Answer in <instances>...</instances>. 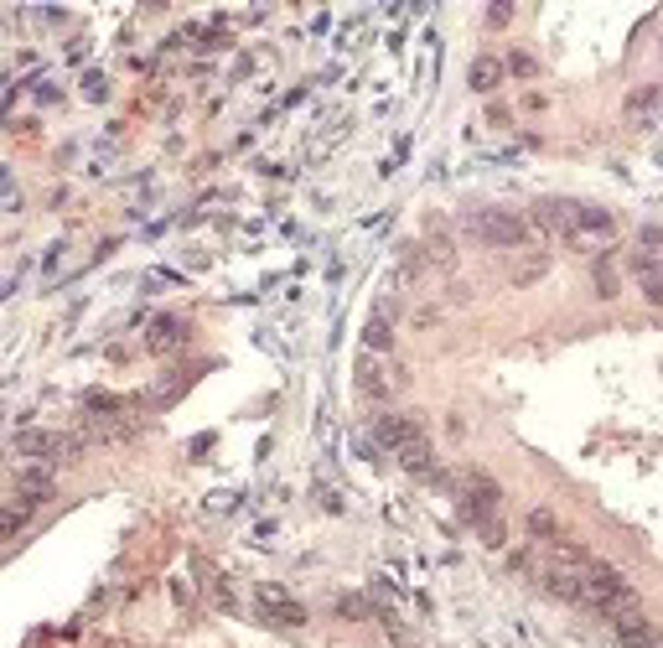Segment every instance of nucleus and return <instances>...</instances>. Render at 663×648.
I'll return each instance as SVG.
<instances>
[{
	"instance_id": "nucleus-8",
	"label": "nucleus",
	"mask_w": 663,
	"mask_h": 648,
	"mask_svg": "<svg viewBox=\"0 0 663 648\" xmlns=\"http://www.w3.org/2000/svg\"><path fill=\"white\" fill-rule=\"evenodd\" d=\"M616 644H622V648H659L663 638H659V627L648 623L642 612H622V618H616Z\"/></svg>"
},
{
	"instance_id": "nucleus-12",
	"label": "nucleus",
	"mask_w": 663,
	"mask_h": 648,
	"mask_svg": "<svg viewBox=\"0 0 663 648\" xmlns=\"http://www.w3.org/2000/svg\"><path fill=\"white\" fill-rule=\"evenodd\" d=\"M497 83H503V63H497V57H477V63H472V89H477V94H492Z\"/></svg>"
},
{
	"instance_id": "nucleus-7",
	"label": "nucleus",
	"mask_w": 663,
	"mask_h": 648,
	"mask_svg": "<svg viewBox=\"0 0 663 648\" xmlns=\"http://www.w3.org/2000/svg\"><path fill=\"white\" fill-rule=\"evenodd\" d=\"M373 436H378V447L404 451L410 441H420L425 431H420V421H410V415H378V425H373Z\"/></svg>"
},
{
	"instance_id": "nucleus-9",
	"label": "nucleus",
	"mask_w": 663,
	"mask_h": 648,
	"mask_svg": "<svg viewBox=\"0 0 663 648\" xmlns=\"http://www.w3.org/2000/svg\"><path fill=\"white\" fill-rule=\"evenodd\" d=\"M399 467H404V473H415V477H425V482H441L436 451H430V441H425V436H420V441H410V447L399 451Z\"/></svg>"
},
{
	"instance_id": "nucleus-1",
	"label": "nucleus",
	"mask_w": 663,
	"mask_h": 648,
	"mask_svg": "<svg viewBox=\"0 0 663 648\" xmlns=\"http://www.w3.org/2000/svg\"><path fill=\"white\" fill-rule=\"evenodd\" d=\"M581 586H586V607L591 612H601V618H622V612H638V592L622 581V576L607 566V560H596V555H586L581 560Z\"/></svg>"
},
{
	"instance_id": "nucleus-6",
	"label": "nucleus",
	"mask_w": 663,
	"mask_h": 648,
	"mask_svg": "<svg viewBox=\"0 0 663 648\" xmlns=\"http://www.w3.org/2000/svg\"><path fill=\"white\" fill-rule=\"evenodd\" d=\"M254 607H259V618L275 623V627H301V623H306L301 601H291L280 586H259V592H254Z\"/></svg>"
},
{
	"instance_id": "nucleus-16",
	"label": "nucleus",
	"mask_w": 663,
	"mask_h": 648,
	"mask_svg": "<svg viewBox=\"0 0 663 648\" xmlns=\"http://www.w3.org/2000/svg\"><path fill=\"white\" fill-rule=\"evenodd\" d=\"M638 280H642V296L653 301V306H663V275L648 270V275H638Z\"/></svg>"
},
{
	"instance_id": "nucleus-19",
	"label": "nucleus",
	"mask_w": 663,
	"mask_h": 648,
	"mask_svg": "<svg viewBox=\"0 0 663 648\" xmlns=\"http://www.w3.org/2000/svg\"><path fill=\"white\" fill-rule=\"evenodd\" d=\"M488 21H492V26H508V21H514V5H492Z\"/></svg>"
},
{
	"instance_id": "nucleus-11",
	"label": "nucleus",
	"mask_w": 663,
	"mask_h": 648,
	"mask_svg": "<svg viewBox=\"0 0 663 648\" xmlns=\"http://www.w3.org/2000/svg\"><path fill=\"white\" fill-rule=\"evenodd\" d=\"M182 337H187V327L176 322V317H156L150 322V353H166V348H182Z\"/></svg>"
},
{
	"instance_id": "nucleus-20",
	"label": "nucleus",
	"mask_w": 663,
	"mask_h": 648,
	"mask_svg": "<svg viewBox=\"0 0 663 648\" xmlns=\"http://www.w3.org/2000/svg\"><path fill=\"white\" fill-rule=\"evenodd\" d=\"M508 68H514V73H523V78H529V73H534V57H523V52H518V57H514V63H508Z\"/></svg>"
},
{
	"instance_id": "nucleus-18",
	"label": "nucleus",
	"mask_w": 663,
	"mask_h": 648,
	"mask_svg": "<svg viewBox=\"0 0 663 648\" xmlns=\"http://www.w3.org/2000/svg\"><path fill=\"white\" fill-rule=\"evenodd\" d=\"M596 286H601V296H616V275H612V265H607V260L596 265Z\"/></svg>"
},
{
	"instance_id": "nucleus-17",
	"label": "nucleus",
	"mask_w": 663,
	"mask_h": 648,
	"mask_svg": "<svg viewBox=\"0 0 663 648\" xmlns=\"http://www.w3.org/2000/svg\"><path fill=\"white\" fill-rule=\"evenodd\" d=\"M363 343H369V348H389V322H369V332H363Z\"/></svg>"
},
{
	"instance_id": "nucleus-22",
	"label": "nucleus",
	"mask_w": 663,
	"mask_h": 648,
	"mask_svg": "<svg viewBox=\"0 0 663 648\" xmlns=\"http://www.w3.org/2000/svg\"><path fill=\"white\" fill-rule=\"evenodd\" d=\"M659 648H663V644H659Z\"/></svg>"
},
{
	"instance_id": "nucleus-21",
	"label": "nucleus",
	"mask_w": 663,
	"mask_h": 648,
	"mask_svg": "<svg viewBox=\"0 0 663 648\" xmlns=\"http://www.w3.org/2000/svg\"><path fill=\"white\" fill-rule=\"evenodd\" d=\"M642 244H648V250H663V228H642Z\"/></svg>"
},
{
	"instance_id": "nucleus-10",
	"label": "nucleus",
	"mask_w": 663,
	"mask_h": 648,
	"mask_svg": "<svg viewBox=\"0 0 663 648\" xmlns=\"http://www.w3.org/2000/svg\"><path fill=\"white\" fill-rule=\"evenodd\" d=\"M16 493H21V499L47 503V499H52V473H47V462H26V467H16Z\"/></svg>"
},
{
	"instance_id": "nucleus-13",
	"label": "nucleus",
	"mask_w": 663,
	"mask_h": 648,
	"mask_svg": "<svg viewBox=\"0 0 663 648\" xmlns=\"http://www.w3.org/2000/svg\"><path fill=\"white\" fill-rule=\"evenodd\" d=\"M659 104H663V83H648L638 94H627V115H653Z\"/></svg>"
},
{
	"instance_id": "nucleus-15",
	"label": "nucleus",
	"mask_w": 663,
	"mask_h": 648,
	"mask_svg": "<svg viewBox=\"0 0 663 648\" xmlns=\"http://www.w3.org/2000/svg\"><path fill=\"white\" fill-rule=\"evenodd\" d=\"M529 534H534V540H560V524H555V514L534 508V514H529Z\"/></svg>"
},
{
	"instance_id": "nucleus-5",
	"label": "nucleus",
	"mask_w": 663,
	"mask_h": 648,
	"mask_svg": "<svg viewBox=\"0 0 663 648\" xmlns=\"http://www.w3.org/2000/svg\"><path fill=\"white\" fill-rule=\"evenodd\" d=\"M21 456H42V462H73L78 456V436H57V431H21L16 436Z\"/></svg>"
},
{
	"instance_id": "nucleus-14",
	"label": "nucleus",
	"mask_w": 663,
	"mask_h": 648,
	"mask_svg": "<svg viewBox=\"0 0 663 648\" xmlns=\"http://www.w3.org/2000/svg\"><path fill=\"white\" fill-rule=\"evenodd\" d=\"M612 213H607V208H586V202H581V239H586V234H612Z\"/></svg>"
},
{
	"instance_id": "nucleus-2",
	"label": "nucleus",
	"mask_w": 663,
	"mask_h": 648,
	"mask_svg": "<svg viewBox=\"0 0 663 648\" xmlns=\"http://www.w3.org/2000/svg\"><path fill=\"white\" fill-rule=\"evenodd\" d=\"M462 508H467V519L482 529V540L488 545H503V519H497V508H503V488L492 482L488 473H462Z\"/></svg>"
},
{
	"instance_id": "nucleus-3",
	"label": "nucleus",
	"mask_w": 663,
	"mask_h": 648,
	"mask_svg": "<svg viewBox=\"0 0 663 648\" xmlns=\"http://www.w3.org/2000/svg\"><path fill=\"white\" fill-rule=\"evenodd\" d=\"M472 234H477L482 244H508V250H518V244L529 239V224H523L518 213H503V208H482V213H472Z\"/></svg>"
},
{
	"instance_id": "nucleus-4",
	"label": "nucleus",
	"mask_w": 663,
	"mask_h": 648,
	"mask_svg": "<svg viewBox=\"0 0 663 648\" xmlns=\"http://www.w3.org/2000/svg\"><path fill=\"white\" fill-rule=\"evenodd\" d=\"M534 228L565 239V244H581V202H565V198H549L534 208Z\"/></svg>"
}]
</instances>
